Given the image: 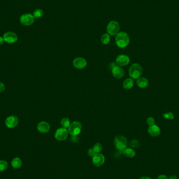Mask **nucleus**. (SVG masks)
I'll use <instances>...</instances> for the list:
<instances>
[{
	"instance_id": "nucleus-1",
	"label": "nucleus",
	"mask_w": 179,
	"mask_h": 179,
	"mask_svg": "<svg viewBox=\"0 0 179 179\" xmlns=\"http://www.w3.org/2000/svg\"><path fill=\"white\" fill-rule=\"evenodd\" d=\"M115 41L118 47L124 48L127 47L130 43V37L126 32H119L116 36Z\"/></svg>"
},
{
	"instance_id": "nucleus-2",
	"label": "nucleus",
	"mask_w": 179,
	"mask_h": 179,
	"mask_svg": "<svg viewBox=\"0 0 179 179\" xmlns=\"http://www.w3.org/2000/svg\"><path fill=\"white\" fill-rule=\"evenodd\" d=\"M142 68L138 64H134L130 67L129 75L133 79H138L142 76Z\"/></svg>"
},
{
	"instance_id": "nucleus-3",
	"label": "nucleus",
	"mask_w": 179,
	"mask_h": 179,
	"mask_svg": "<svg viewBox=\"0 0 179 179\" xmlns=\"http://www.w3.org/2000/svg\"><path fill=\"white\" fill-rule=\"evenodd\" d=\"M114 145L118 150L123 153V150L127 148V140L123 136H118L114 139Z\"/></svg>"
},
{
	"instance_id": "nucleus-4",
	"label": "nucleus",
	"mask_w": 179,
	"mask_h": 179,
	"mask_svg": "<svg viewBox=\"0 0 179 179\" xmlns=\"http://www.w3.org/2000/svg\"><path fill=\"white\" fill-rule=\"evenodd\" d=\"M82 130V125L79 121H73L68 127V133L71 136H77Z\"/></svg>"
},
{
	"instance_id": "nucleus-5",
	"label": "nucleus",
	"mask_w": 179,
	"mask_h": 179,
	"mask_svg": "<svg viewBox=\"0 0 179 179\" xmlns=\"http://www.w3.org/2000/svg\"><path fill=\"white\" fill-rule=\"evenodd\" d=\"M107 34L111 36H114L117 35L119 33L120 30V26L119 23L116 21H111L110 22L108 25L107 28Z\"/></svg>"
},
{
	"instance_id": "nucleus-6",
	"label": "nucleus",
	"mask_w": 179,
	"mask_h": 179,
	"mask_svg": "<svg viewBox=\"0 0 179 179\" xmlns=\"http://www.w3.org/2000/svg\"><path fill=\"white\" fill-rule=\"evenodd\" d=\"M68 130L64 128H60L56 130L55 134V137L58 141H64L68 138Z\"/></svg>"
},
{
	"instance_id": "nucleus-7",
	"label": "nucleus",
	"mask_w": 179,
	"mask_h": 179,
	"mask_svg": "<svg viewBox=\"0 0 179 179\" xmlns=\"http://www.w3.org/2000/svg\"><path fill=\"white\" fill-rule=\"evenodd\" d=\"M35 18L31 14H25L20 17V22L24 26H30L34 23Z\"/></svg>"
},
{
	"instance_id": "nucleus-8",
	"label": "nucleus",
	"mask_w": 179,
	"mask_h": 179,
	"mask_svg": "<svg viewBox=\"0 0 179 179\" xmlns=\"http://www.w3.org/2000/svg\"><path fill=\"white\" fill-rule=\"evenodd\" d=\"M4 41L8 43H14L17 41L18 37L16 34L12 31H8L3 35Z\"/></svg>"
},
{
	"instance_id": "nucleus-9",
	"label": "nucleus",
	"mask_w": 179,
	"mask_h": 179,
	"mask_svg": "<svg viewBox=\"0 0 179 179\" xmlns=\"http://www.w3.org/2000/svg\"><path fill=\"white\" fill-rule=\"evenodd\" d=\"M105 163V157L100 153L96 154L92 157V163L95 167H101Z\"/></svg>"
},
{
	"instance_id": "nucleus-10",
	"label": "nucleus",
	"mask_w": 179,
	"mask_h": 179,
	"mask_svg": "<svg viewBox=\"0 0 179 179\" xmlns=\"http://www.w3.org/2000/svg\"><path fill=\"white\" fill-rule=\"evenodd\" d=\"M130 59L128 56L125 55H121L118 56L116 59V63L119 67H123L127 65L130 63Z\"/></svg>"
},
{
	"instance_id": "nucleus-11",
	"label": "nucleus",
	"mask_w": 179,
	"mask_h": 179,
	"mask_svg": "<svg viewBox=\"0 0 179 179\" xmlns=\"http://www.w3.org/2000/svg\"><path fill=\"white\" fill-rule=\"evenodd\" d=\"M19 123V118L15 115L10 116L7 118L5 121L6 126L10 128L15 127Z\"/></svg>"
},
{
	"instance_id": "nucleus-12",
	"label": "nucleus",
	"mask_w": 179,
	"mask_h": 179,
	"mask_svg": "<svg viewBox=\"0 0 179 179\" xmlns=\"http://www.w3.org/2000/svg\"><path fill=\"white\" fill-rule=\"evenodd\" d=\"M73 64L74 67L76 69H82L87 66V61L83 58L78 57L73 60Z\"/></svg>"
},
{
	"instance_id": "nucleus-13",
	"label": "nucleus",
	"mask_w": 179,
	"mask_h": 179,
	"mask_svg": "<svg viewBox=\"0 0 179 179\" xmlns=\"http://www.w3.org/2000/svg\"><path fill=\"white\" fill-rule=\"evenodd\" d=\"M112 74L115 78L121 79L125 75V72L123 69L119 67V66H117L114 67L112 69Z\"/></svg>"
},
{
	"instance_id": "nucleus-14",
	"label": "nucleus",
	"mask_w": 179,
	"mask_h": 179,
	"mask_svg": "<svg viewBox=\"0 0 179 179\" xmlns=\"http://www.w3.org/2000/svg\"><path fill=\"white\" fill-rule=\"evenodd\" d=\"M37 130L41 133H47L49 131V124L46 121H41L37 125Z\"/></svg>"
},
{
	"instance_id": "nucleus-15",
	"label": "nucleus",
	"mask_w": 179,
	"mask_h": 179,
	"mask_svg": "<svg viewBox=\"0 0 179 179\" xmlns=\"http://www.w3.org/2000/svg\"><path fill=\"white\" fill-rule=\"evenodd\" d=\"M148 132L150 136L152 137H157L160 134V129L158 126L154 125L149 126Z\"/></svg>"
},
{
	"instance_id": "nucleus-16",
	"label": "nucleus",
	"mask_w": 179,
	"mask_h": 179,
	"mask_svg": "<svg viewBox=\"0 0 179 179\" xmlns=\"http://www.w3.org/2000/svg\"><path fill=\"white\" fill-rule=\"evenodd\" d=\"M137 85L140 88H146L148 86V80L145 78H139L137 80Z\"/></svg>"
},
{
	"instance_id": "nucleus-17",
	"label": "nucleus",
	"mask_w": 179,
	"mask_h": 179,
	"mask_svg": "<svg viewBox=\"0 0 179 179\" xmlns=\"http://www.w3.org/2000/svg\"><path fill=\"white\" fill-rule=\"evenodd\" d=\"M123 154L128 158H132L135 156L136 151L134 149L132 148H126L123 150Z\"/></svg>"
},
{
	"instance_id": "nucleus-18",
	"label": "nucleus",
	"mask_w": 179,
	"mask_h": 179,
	"mask_svg": "<svg viewBox=\"0 0 179 179\" xmlns=\"http://www.w3.org/2000/svg\"><path fill=\"white\" fill-rule=\"evenodd\" d=\"M134 85V80L132 78H128L124 81L123 86L124 88L127 90L132 89Z\"/></svg>"
},
{
	"instance_id": "nucleus-19",
	"label": "nucleus",
	"mask_w": 179,
	"mask_h": 179,
	"mask_svg": "<svg viewBox=\"0 0 179 179\" xmlns=\"http://www.w3.org/2000/svg\"><path fill=\"white\" fill-rule=\"evenodd\" d=\"M11 165L13 168L14 169H19L21 168L22 165V161L21 159L18 157L15 158L13 159L11 163Z\"/></svg>"
},
{
	"instance_id": "nucleus-20",
	"label": "nucleus",
	"mask_w": 179,
	"mask_h": 179,
	"mask_svg": "<svg viewBox=\"0 0 179 179\" xmlns=\"http://www.w3.org/2000/svg\"><path fill=\"white\" fill-rule=\"evenodd\" d=\"M101 41L104 45H107L110 41V35L108 34H103L101 38Z\"/></svg>"
},
{
	"instance_id": "nucleus-21",
	"label": "nucleus",
	"mask_w": 179,
	"mask_h": 179,
	"mask_svg": "<svg viewBox=\"0 0 179 179\" xmlns=\"http://www.w3.org/2000/svg\"><path fill=\"white\" fill-rule=\"evenodd\" d=\"M33 15L35 19H40L43 15V11L41 9H37L34 11Z\"/></svg>"
},
{
	"instance_id": "nucleus-22",
	"label": "nucleus",
	"mask_w": 179,
	"mask_h": 179,
	"mask_svg": "<svg viewBox=\"0 0 179 179\" xmlns=\"http://www.w3.org/2000/svg\"><path fill=\"white\" fill-rule=\"evenodd\" d=\"M61 125L62 127L64 128H67L70 125V122L68 118H62L61 121Z\"/></svg>"
},
{
	"instance_id": "nucleus-23",
	"label": "nucleus",
	"mask_w": 179,
	"mask_h": 179,
	"mask_svg": "<svg viewBox=\"0 0 179 179\" xmlns=\"http://www.w3.org/2000/svg\"><path fill=\"white\" fill-rule=\"evenodd\" d=\"M92 148L96 154H98V153L101 152V151L102 150L103 147L100 143L97 142V143H96L95 144H94V145L93 147Z\"/></svg>"
},
{
	"instance_id": "nucleus-24",
	"label": "nucleus",
	"mask_w": 179,
	"mask_h": 179,
	"mask_svg": "<svg viewBox=\"0 0 179 179\" xmlns=\"http://www.w3.org/2000/svg\"><path fill=\"white\" fill-rule=\"evenodd\" d=\"M8 168V163L5 160H0V172L5 171Z\"/></svg>"
},
{
	"instance_id": "nucleus-25",
	"label": "nucleus",
	"mask_w": 179,
	"mask_h": 179,
	"mask_svg": "<svg viewBox=\"0 0 179 179\" xmlns=\"http://www.w3.org/2000/svg\"><path fill=\"white\" fill-rule=\"evenodd\" d=\"M139 143L136 139H133L129 143V146L132 148H138L139 147Z\"/></svg>"
},
{
	"instance_id": "nucleus-26",
	"label": "nucleus",
	"mask_w": 179,
	"mask_h": 179,
	"mask_svg": "<svg viewBox=\"0 0 179 179\" xmlns=\"http://www.w3.org/2000/svg\"><path fill=\"white\" fill-rule=\"evenodd\" d=\"M163 116L166 118V119H169V120H173L175 118V115L172 112H169V113H166L163 114Z\"/></svg>"
},
{
	"instance_id": "nucleus-27",
	"label": "nucleus",
	"mask_w": 179,
	"mask_h": 179,
	"mask_svg": "<svg viewBox=\"0 0 179 179\" xmlns=\"http://www.w3.org/2000/svg\"><path fill=\"white\" fill-rule=\"evenodd\" d=\"M147 123L150 126L154 125L155 124V121H154V118H152V117L148 118L147 119Z\"/></svg>"
},
{
	"instance_id": "nucleus-28",
	"label": "nucleus",
	"mask_w": 179,
	"mask_h": 179,
	"mask_svg": "<svg viewBox=\"0 0 179 179\" xmlns=\"http://www.w3.org/2000/svg\"><path fill=\"white\" fill-rule=\"evenodd\" d=\"M87 153H88V156L91 157H93L94 156L95 154H96V153L94 151L93 149V148L89 149V150H88Z\"/></svg>"
},
{
	"instance_id": "nucleus-29",
	"label": "nucleus",
	"mask_w": 179,
	"mask_h": 179,
	"mask_svg": "<svg viewBox=\"0 0 179 179\" xmlns=\"http://www.w3.org/2000/svg\"><path fill=\"white\" fill-rule=\"evenodd\" d=\"M78 136V135H77ZM77 136H71V140L73 142H78L79 138Z\"/></svg>"
},
{
	"instance_id": "nucleus-30",
	"label": "nucleus",
	"mask_w": 179,
	"mask_h": 179,
	"mask_svg": "<svg viewBox=\"0 0 179 179\" xmlns=\"http://www.w3.org/2000/svg\"><path fill=\"white\" fill-rule=\"evenodd\" d=\"M5 85L4 83L0 82V92H2L5 90Z\"/></svg>"
},
{
	"instance_id": "nucleus-31",
	"label": "nucleus",
	"mask_w": 179,
	"mask_h": 179,
	"mask_svg": "<svg viewBox=\"0 0 179 179\" xmlns=\"http://www.w3.org/2000/svg\"><path fill=\"white\" fill-rule=\"evenodd\" d=\"M157 179H169V178L165 175H158V177H157Z\"/></svg>"
},
{
	"instance_id": "nucleus-32",
	"label": "nucleus",
	"mask_w": 179,
	"mask_h": 179,
	"mask_svg": "<svg viewBox=\"0 0 179 179\" xmlns=\"http://www.w3.org/2000/svg\"><path fill=\"white\" fill-rule=\"evenodd\" d=\"M4 38L3 37H0V45H2L4 43Z\"/></svg>"
},
{
	"instance_id": "nucleus-33",
	"label": "nucleus",
	"mask_w": 179,
	"mask_h": 179,
	"mask_svg": "<svg viewBox=\"0 0 179 179\" xmlns=\"http://www.w3.org/2000/svg\"><path fill=\"white\" fill-rule=\"evenodd\" d=\"M169 179H178V178L176 175H172L169 178Z\"/></svg>"
},
{
	"instance_id": "nucleus-34",
	"label": "nucleus",
	"mask_w": 179,
	"mask_h": 179,
	"mask_svg": "<svg viewBox=\"0 0 179 179\" xmlns=\"http://www.w3.org/2000/svg\"><path fill=\"white\" fill-rule=\"evenodd\" d=\"M139 179H151V178L149 177L145 176V177H142L140 178H139Z\"/></svg>"
}]
</instances>
